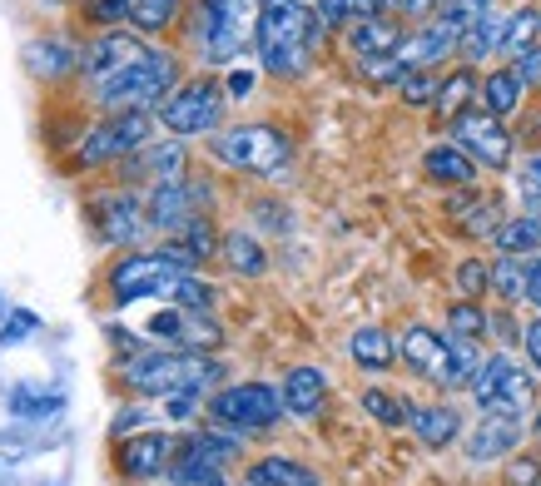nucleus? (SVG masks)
Returning <instances> with one entry per match:
<instances>
[{
  "instance_id": "7",
  "label": "nucleus",
  "mask_w": 541,
  "mask_h": 486,
  "mask_svg": "<svg viewBox=\"0 0 541 486\" xmlns=\"http://www.w3.org/2000/svg\"><path fill=\"white\" fill-rule=\"evenodd\" d=\"M224 105H229V95L219 90V80L199 75V80H184V85L159 105V124H164L174 139L214 134V129L224 124Z\"/></svg>"
},
{
  "instance_id": "31",
  "label": "nucleus",
  "mask_w": 541,
  "mask_h": 486,
  "mask_svg": "<svg viewBox=\"0 0 541 486\" xmlns=\"http://www.w3.org/2000/svg\"><path fill=\"white\" fill-rule=\"evenodd\" d=\"M502 35H507V20H502L497 10L482 15V20H472V25L462 30V60L477 65V60H487V55H502Z\"/></svg>"
},
{
  "instance_id": "37",
  "label": "nucleus",
  "mask_w": 541,
  "mask_h": 486,
  "mask_svg": "<svg viewBox=\"0 0 541 486\" xmlns=\"http://www.w3.org/2000/svg\"><path fill=\"white\" fill-rule=\"evenodd\" d=\"M393 90H398V100H403V105L422 110V105H437V90H442V80H437L432 70H403V75L393 80Z\"/></svg>"
},
{
  "instance_id": "23",
  "label": "nucleus",
  "mask_w": 541,
  "mask_h": 486,
  "mask_svg": "<svg viewBox=\"0 0 541 486\" xmlns=\"http://www.w3.org/2000/svg\"><path fill=\"white\" fill-rule=\"evenodd\" d=\"M25 70L35 75V80H45V85H55V80H65L70 70H80V55H75V45H65V40H30L25 45Z\"/></svg>"
},
{
  "instance_id": "24",
  "label": "nucleus",
  "mask_w": 541,
  "mask_h": 486,
  "mask_svg": "<svg viewBox=\"0 0 541 486\" xmlns=\"http://www.w3.org/2000/svg\"><path fill=\"white\" fill-rule=\"evenodd\" d=\"M407 427H412V437L422 447H452L457 432H462V417H457V407L432 402V407H412L407 412Z\"/></svg>"
},
{
  "instance_id": "39",
  "label": "nucleus",
  "mask_w": 541,
  "mask_h": 486,
  "mask_svg": "<svg viewBox=\"0 0 541 486\" xmlns=\"http://www.w3.org/2000/svg\"><path fill=\"white\" fill-rule=\"evenodd\" d=\"M537 30H541V10H517L507 20V35H502V55L517 60L527 45H537Z\"/></svg>"
},
{
  "instance_id": "61",
  "label": "nucleus",
  "mask_w": 541,
  "mask_h": 486,
  "mask_svg": "<svg viewBox=\"0 0 541 486\" xmlns=\"http://www.w3.org/2000/svg\"><path fill=\"white\" fill-rule=\"evenodd\" d=\"M219 486H229V482H219ZM244 486H249V482H244Z\"/></svg>"
},
{
  "instance_id": "11",
  "label": "nucleus",
  "mask_w": 541,
  "mask_h": 486,
  "mask_svg": "<svg viewBox=\"0 0 541 486\" xmlns=\"http://www.w3.org/2000/svg\"><path fill=\"white\" fill-rule=\"evenodd\" d=\"M462 20H452L447 10L442 15H432V20H422V25H412L403 35V45L393 50L398 55V65L403 70H432V65H442L447 55H457L462 50Z\"/></svg>"
},
{
  "instance_id": "8",
  "label": "nucleus",
  "mask_w": 541,
  "mask_h": 486,
  "mask_svg": "<svg viewBox=\"0 0 541 486\" xmlns=\"http://www.w3.org/2000/svg\"><path fill=\"white\" fill-rule=\"evenodd\" d=\"M283 392H273L264 382H239V387H219L209 397V417L219 427H234V432H269L273 422L283 417Z\"/></svg>"
},
{
  "instance_id": "18",
  "label": "nucleus",
  "mask_w": 541,
  "mask_h": 486,
  "mask_svg": "<svg viewBox=\"0 0 541 486\" xmlns=\"http://www.w3.org/2000/svg\"><path fill=\"white\" fill-rule=\"evenodd\" d=\"M477 159L457 144V139H442V144H432L427 154H422V174L432 179V184H447V189H467V184H477Z\"/></svg>"
},
{
  "instance_id": "27",
  "label": "nucleus",
  "mask_w": 541,
  "mask_h": 486,
  "mask_svg": "<svg viewBox=\"0 0 541 486\" xmlns=\"http://www.w3.org/2000/svg\"><path fill=\"white\" fill-rule=\"evenodd\" d=\"M169 482L174 486H219L224 482V467L219 462H209L189 437L174 447V462H169Z\"/></svg>"
},
{
  "instance_id": "62",
  "label": "nucleus",
  "mask_w": 541,
  "mask_h": 486,
  "mask_svg": "<svg viewBox=\"0 0 541 486\" xmlns=\"http://www.w3.org/2000/svg\"><path fill=\"white\" fill-rule=\"evenodd\" d=\"M537 486H541V482H537Z\"/></svg>"
},
{
  "instance_id": "48",
  "label": "nucleus",
  "mask_w": 541,
  "mask_h": 486,
  "mask_svg": "<svg viewBox=\"0 0 541 486\" xmlns=\"http://www.w3.org/2000/svg\"><path fill=\"white\" fill-rule=\"evenodd\" d=\"M517 189H522V204H527V214L541 219V159H527L522 169H517Z\"/></svg>"
},
{
  "instance_id": "12",
  "label": "nucleus",
  "mask_w": 541,
  "mask_h": 486,
  "mask_svg": "<svg viewBox=\"0 0 541 486\" xmlns=\"http://www.w3.org/2000/svg\"><path fill=\"white\" fill-rule=\"evenodd\" d=\"M149 50H154V45H144V35H139V30L110 25V30H100V35L85 45V55H80V75H85V85L95 90L100 80H110V75H120L125 65L144 60Z\"/></svg>"
},
{
  "instance_id": "33",
  "label": "nucleus",
  "mask_w": 541,
  "mask_h": 486,
  "mask_svg": "<svg viewBox=\"0 0 541 486\" xmlns=\"http://www.w3.org/2000/svg\"><path fill=\"white\" fill-rule=\"evenodd\" d=\"M477 367H482V343L447 333V372H442V387H467L477 377Z\"/></svg>"
},
{
  "instance_id": "29",
  "label": "nucleus",
  "mask_w": 541,
  "mask_h": 486,
  "mask_svg": "<svg viewBox=\"0 0 541 486\" xmlns=\"http://www.w3.org/2000/svg\"><path fill=\"white\" fill-rule=\"evenodd\" d=\"M522 95H527V85L517 80V70L512 65H502V70H492V75H482V105H487V115H497V120H507L517 105H522Z\"/></svg>"
},
{
  "instance_id": "56",
  "label": "nucleus",
  "mask_w": 541,
  "mask_h": 486,
  "mask_svg": "<svg viewBox=\"0 0 541 486\" xmlns=\"http://www.w3.org/2000/svg\"><path fill=\"white\" fill-rule=\"evenodd\" d=\"M487 333H497L502 343H522V328H512V318H507V313H497V318L487 323Z\"/></svg>"
},
{
  "instance_id": "50",
  "label": "nucleus",
  "mask_w": 541,
  "mask_h": 486,
  "mask_svg": "<svg viewBox=\"0 0 541 486\" xmlns=\"http://www.w3.org/2000/svg\"><path fill=\"white\" fill-rule=\"evenodd\" d=\"M30 333H35V313L15 308V313L5 318V328H0V348H10V343H20V338H30Z\"/></svg>"
},
{
  "instance_id": "22",
  "label": "nucleus",
  "mask_w": 541,
  "mask_h": 486,
  "mask_svg": "<svg viewBox=\"0 0 541 486\" xmlns=\"http://www.w3.org/2000/svg\"><path fill=\"white\" fill-rule=\"evenodd\" d=\"M283 407L293 412V417H313L318 407H323V397H328V377H323V367H288V377H283Z\"/></svg>"
},
{
  "instance_id": "41",
  "label": "nucleus",
  "mask_w": 541,
  "mask_h": 486,
  "mask_svg": "<svg viewBox=\"0 0 541 486\" xmlns=\"http://www.w3.org/2000/svg\"><path fill=\"white\" fill-rule=\"evenodd\" d=\"M363 412L378 417L383 427H407V412H412V407H403V402H398L393 392H383V387H368V392H363Z\"/></svg>"
},
{
  "instance_id": "38",
  "label": "nucleus",
  "mask_w": 541,
  "mask_h": 486,
  "mask_svg": "<svg viewBox=\"0 0 541 486\" xmlns=\"http://www.w3.org/2000/svg\"><path fill=\"white\" fill-rule=\"evenodd\" d=\"M487 313H482V303H472V298H457L452 308H447V333H457V338H487Z\"/></svg>"
},
{
  "instance_id": "40",
  "label": "nucleus",
  "mask_w": 541,
  "mask_h": 486,
  "mask_svg": "<svg viewBox=\"0 0 541 486\" xmlns=\"http://www.w3.org/2000/svg\"><path fill=\"white\" fill-rule=\"evenodd\" d=\"M452 283H457V293L462 298H482V293H492V263H482V258H462L457 268H452Z\"/></svg>"
},
{
  "instance_id": "36",
  "label": "nucleus",
  "mask_w": 541,
  "mask_h": 486,
  "mask_svg": "<svg viewBox=\"0 0 541 486\" xmlns=\"http://www.w3.org/2000/svg\"><path fill=\"white\" fill-rule=\"evenodd\" d=\"M492 293L502 298V303H522L527 298V258H497L492 263Z\"/></svg>"
},
{
  "instance_id": "5",
  "label": "nucleus",
  "mask_w": 541,
  "mask_h": 486,
  "mask_svg": "<svg viewBox=\"0 0 541 486\" xmlns=\"http://www.w3.org/2000/svg\"><path fill=\"white\" fill-rule=\"evenodd\" d=\"M214 159L234 174H283L293 159V139L273 124H229L214 134Z\"/></svg>"
},
{
  "instance_id": "45",
  "label": "nucleus",
  "mask_w": 541,
  "mask_h": 486,
  "mask_svg": "<svg viewBox=\"0 0 541 486\" xmlns=\"http://www.w3.org/2000/svg\"><path fill=\"white\" fill-rule=\"evenodd\" d=\"M55 392H40V387H15L10 392V412H20V417H45V412H55Z\"/></svg>"
},
{
  "instance_id": "28",
  "label": "nucleus",
  "mask_w": 541,
  "mask_h": 486,
  "mask_svg": "<svg viewBox=\"0 0 541 486\" xmlns=\"http://www.w3.org/2000/svg\"><path fill=\"white\" fill-rule=\"evenodd\" d=\"M219 253H224L229 273H239V278H264V273H269V253H264V243L254 239V234H244V229L224 234Z\"/></svg>"
},
{
  "instance_id": "1",
  "label": "nucleus",
  "mask_w": 541,
  "mask_h": 486,
  "mask_svg": "<svg viewBox=\"0 0 541 486\" xmlns=\"http://www.w3.org/2000/svg\"><path fill=\"white\" fill-rule=\"evenodd\" d=\"M323 25L313 15V5L303 0H264V15H259V65L278 75V80H298L313 60V50L323 45Z\"/></svg>"
},
{
  "instance_id": "34",
  "label": "nucleus",
  "mask_w": 541,
  "mask_h": 486,
  "mask_svg": "<svg viewBox=\"0 0 541 486\" xmlns=\"http://www.w3.org/2000/svg\"><path fill=\"white\" fill-rule=\"evenodd\" d=\"M179 10H184V0H125V15H130V25H135L139 35L169 30L179 20Z\"/></svg>"
},
{
  "instance_id": "58",
  "label": "nucleus",
  "mask_w": 541,
  "mask_h": 486,
  "mask_svg": "<svg viewBox=\"0 0 541 486\" xmlns=\"http://www.w3.org/2000/svg\"><path fill=\"white\" fill-rule=\"evenodd\" d=\"M353 10H358V20H363V15H388L383 0H353Z\"/></svg>"
},
{
  "instance_id": "46",
  "label": "nucleus",
  "mask_w": 541,
  "mask_h": 486,
  "mask_svg": "<svg viewBox=\"0 0 541 486\" xmlns=\"http://www.w3.org/2000/svg\"><path fill=\"white\" fill-rule=\"evenodd\" d=\"M189 442H194L209 462H219V467H229V462L239 457V442H234V437H224V432H194Z\"/></svg>"
},
{
  "instance_id": "35",
  "label": "nucleus",
  "mask_w": 541,
  "mask_h": 486,
  "mask_svg": "<svg viewBox=\"0 0 541 486\" xmlns=\"http://www.w3.org/2000/svg\"><path fill=\"white\" fill-rule=\"evenodd\" d=\"M452 224H457L467 239H492L507 219H502V204H497V199H482V194H477V199H472V204L452 219Z\"/></svg>"
},
{
  "instance_id": "2",
  "label": "nucleus",
  "mask_w": 541,
  "mask_h": 486,
  "mask_svg": "<svg viewBox=\"0 0 541 486\" xmlns=\"http://www.w3.org/2000/svg\"><path fill=\"white\" fill-rule=\"evenodd\" d=\"M259 15H264V0H199L194 5V25H189L194 55L204 65L239 60L259 40Z\"/></svg>"
},
{
  "instance_id": "9",
  "label": "nucleus",
  "mask_w": 541,
  "mask_h": 486,
  "mask_svg": "<svg viewBox=\"0 0 541 486\" xmlns=\"http://www.w3.org/2000/svg\"><path fill=\"white\" fill-rule=\"evenodd\" d=\"M149 134H154V120H149V115H110V120L95 124V129L80 139V149H75V164L95 169V164L130 159V154H139V149L149 144Z\"/></svg>"
},
{
  "instance_id": "19",
  "label": "nucleus",
  "mask_w": 541,
  "mask_h": 486,
  "mask_svg": "<svg viewBox=\"0 0 541 486\" xmlns=\"http://www.w3.org/2000/svg\"><path fill=\"white\" fill-rule=\"evenodd\" d=\"M95 224L110 243H135L144 234V224H149V209L135 194H110V199L95 204Z\"/></svg>"
},
{
  "instance_id": "43",
  "label": "nucleus",
  "mask_w": 541,
  "mask_h": 486,
  "mask_svg": "<svg viewBox=\"0 0 541 486\" xmlns=\"http://www.w3.org/2000/svg\"><path fill=\"white\" fill-rule=\"evenodd\" d=\"M174 308H184V313H209V308H214V288H209L204 278L184 273L179 288H174Z\"/></svg>"
},
{
  "instance_id": "51",
  "label": "nucleus",
  "mask_w": 541,
  "mask_h": 486,
  "mask_svg": "<svg viewBox=\"0 0 541 486\" xmlns=\"http://www.w3.org/2000/svg\"><path fill=\"white\" fill-rule=\"evenodd\" d=\"M452 20H462V25H472V20H482V15H492L497 10V0H447L442 5Z\"/></svg>"
},
{
  "instance_id": "53",
  "label": "nucleus",
  "mask_w": 541,
  "mask_h": 486,
  "mask_svg": "<svg viewBox=\"0 0 541 486\" xmlns=\"http://www.w3.org/2000/svg\"><path fill=\"white\" fill-rule=\"evenodd\" d=\"M512 70H517L522 85H541V45H527V50L512 60Z\"/></svg>"
},
{
  "instance_id": "52",
  "label": "nucleus",
  "mask_w": 541,
  "mask_h": 486,
  "mask_svg": "<svg viewBox=\"0 0 541 486\" xmlns=\"http://www.w3.org/2000/svg\"><path fill=\"white\" fill-rule=\"evenodd\" d=\"M507 482L512 486H537L541 482V457H512V462H507Z\"/></svg>"
},
{
  "instance_id": "20",
  "label": "nucleus",
  "mask_w": 541,
  "mask_h": 486,
  "mask_svg": "<svg viewBox=\"0 0 541 486\" xmlns=\"http://www.w3.org/2000/svg\"><path fill=\"white\" fill-rule=\"evenodd\" d=\"M174 437L169 432H144V437H130L125 442V472L135 482H149V477H164L169 462H174Z\"/></svg>"
},
{
  "instance_id": "32",
  "label": "nucleus",
  "mask_w": 541,
  "mask_h": 486,
  "mask_svg": "<svg viewBox=\"0 0 541 486\" xmlns=\"http://www.w3.org/2000/svg\"><path fill=\"white\" fill-rule=\"evenodd\" d=\"M492 243H497V253H507V258H537V248H541V219H532V214H522V219H507V224L492 234Z\"/></svg>"
},
{
  "instance_id": "3",
  "label": "nucleus",
  "mask_w": 541,
  "mask_h": 486,
  "mask_svg": "<svg viewBox=\"0 0 541 486\" xmlns=\"http://www.w3.org/2000/svg\"><path fill=\"white\" fill-rule=\"evenodd\" d=\"M179 85H184V80H179V55H169V50L154 45L144 60L125 65V70L110 75V80H100L90 95H95V105H100L105 115H149V110L164 105Z\"/></svg>"
},
{
  "instance_id": "4",
  "label": "nucleus",
  "mask_w": 541,
  "mask_h": 486,
  "mask_svg": "<svg viewBox=\"0 0 541 486\" xmlns=\"http://www.w3.org/2000/svg\"><path fill=\"white\" fill-rule=\"evenodd\" d=\"M224 363L204 353H139L125 363V382L149 397H174V392H209L219 387Z\"/></svg>"
},
{
  "instance_id": "14",
  "label": "nucleus",
  "mask_w": 541,
  "mask_h": 486,
  "mask_svg": "<svg viewBox=\"0 0 541 486\" xmlns=\"http://www.w3.org/2000/svg\"><path fill=\"white\" fill-rule=\"evenodd\" d=\"M452 139H457L482 169H507V164H512V134H507V124L497 120V115L467 110L462 120L452 124Z\"/></svg>"
},
{
  "instance_id": "30",
  "label": "nucleus",
  "mask_w": 541,
  "mask_h": 486,
  "mask_svg": "<svg viewBox=\"0 0 541 486\" xmlns=\"http://www.w3.org/2000/svg\"><path fill=\"white\" fill-rule=\"evenodd\" d=\"M249 486H318V472L293 457H259L249 467Z\"/></svg>"
},
{
  "instance_id": "21",
  "label": "nucleus",
  "mask_w": 541,
  "mask_h": 486,
  "mask_svg": "<svg viewBox=\"0 0 541 486\" xmlns=\"http://www.w3.org/2000/svg\"><path fill=\"white\" fill-rule=\"evenodd\" d=\"M189 149H184V139H169V144H144L139 154H130V169L135 174H149L154 184H179V179H189Z\"/></svg>"
},
{
  "instance_id": "47",
  "label": "nucleus",
  "mask_w": 541,
  "mask_h": 486,
  "mask_svg": "<svg viewBox=\"0 0 541 486\" xmlns=\"http://www.w3.org/2000/svg\"><path fill=\"white\" fill-rule=\"evenodd\" d=\"M313 15H318L323 30H348V25L358 20L353 0H313Z\"/></svg>"
},
{
  "instance_id": "55",
  "label": "nucleus",
  "mask_w": 541,
  "mask_h": 486,
  "mask_svg": "<svg viewBox=\"0 0 541 486\" xmlns=\"http://www.w3.org/2000/svg\"><path fill=\"white\" fill-rule=\"evenodd\" d=\"M199 397H204V392H174V397H169V417H179V422H184V417H194Z\"/></svg>"
},
{
  "instance_id": "6",
  "label": "nucleus",
  "mask_w": 541,
  "mask_h": 486,
  "mask_svg": "<svg viewBox=\"0 0 541 486\" xmlns=\"http://www.w3.org/2000/svg\"><path fill=\"white\" fill-rule=\"evenodd\" d=\"M472 387V402L477 412H502V417H527L532 402H537V382L522 363H512L507 353H492L482 358L477 377L467 382Z\"/></svg>"
},
{
  "instance_id": "26",
  "label": "nucleus",
  "mask_w": 541,
  "mask_h": 486,
  "mask_svg": "<svg viewBox=\"0 0 541 486\" xmlns=\"http://www.w3.org/2000/svg\"><path fill=\"white\" fill-rule=\"evenodd\" d=\"M482 95V80H477V70L472 65H462V70H452V75H442V90H437V120L442 124H457L467 110H472V100Z\"/></svg>"
},
{
  "instance_id": "54",
  "label": "nucleus",
  "mask_w": 541,
  "mask_h": 486,
  "mask_svg": "<svg viewBox=\"0 0 541 486\" xmlns=\"http://www.w3.org/2000/svg\"><path fill=\"white\" fill-rule=\"evenodd\" d=\"M522 348H527V363L541 372V318H532V323L522 328Z\"/></svg>"
},
{
  "instance_id": "10",
  "label": "nucleus",
  "mask_w": 541,
  "mask_h": 486,
  "mask_svg": "<svg viewBox=\"0 0 541 486\" xmlns=\"http://www.w3.org/2000/svg\"><path fill=\"white\" fill-rule=\"evenodd\" d=\"M184 273L189 268H179L169 253H135V258H125L110 273V293H115V303H139V298H154V293L174 298V288H179Z\"/></svg>"
},
{
  "instance_id": "42",
  "label": "nucleus",
  "mask_w": 541,
  "mask_h": 486,
  "mask_svg": "<svg viewBox=\"0 0 541 486\" xmlns=\"http://www.w3.org/2000/svg\"><path fill=\"white\" fill-rule=\"evenodd\" d=\"M219 323L209 318V313H184V333H179V348H219Z\"/></svg>"
},
{
  "instance_id": "17",
  "label": "nucleus",
  "mask_w": 541,
  "mask_h": 486,
  "mask_svg": "<svg viewBox=\"0 0 541 486\" xmlns=\"http://www.w3.org/2000/svg\"><path fill=\"white\" fill-rule=\"evenodd\" d=\"M403 35L407 30L398 15H363L343 30V45H348L353 60H368V55H393L403 45Z\"/></svg>"
},
{
  "instance_id": "25",
  "label": "nucleus",
  "mask_w": 541,
  "mask_h": 486,
  "mask_svg": "<svg viewBox=\"0 0 541 486\" xmlns=\"http://www.w3.org/2000/svg\"><path fill=\"white\" fill-rule=\"evenodd\" d=\"M348 358L363 367V372H388V367L398 363V343H393V333H388V328L363 323V328L348 338Z\"/></svg>"
},
{
  "instance_id": "13",
  "label": "nucleus",
  "mask_w": 541,
  "mask_h": 486,
  "mask_svg": "<svg viewBox=\"0 0 541 486\" xmlns=\"http://www.w3.org/2000/svg\"><path fill=\"white\" fill-rule=\"evenodd\" d=\"M204 199H209V184H194V179H179V184H154L149 194V229H164V234H184L199 214H204Z\"/></svg>"
},
{
  "instance_id": "15",
  "label": "nucleus",
  "mask_w": 541,
  "mask_h": 486,
  "mask_svg": "<svg viewBox=\"0 0 541 486\" xmlns=\"http://www.w3.org/2000/svg\"><path fill=\"white\" fill-rule=\"evenodd\" d=\"M398 358H403L407 372H417V377H427V382L442 387V372H447V333H437L427 323H412V328H403V338H398Z\"/></svg>"
},
{
  "instance_id": "49",
  "label": "nucleus",
  "mask_w": 541,
  "mask_h": 486,
  "mask_svg": "<svg viewBox=\"0 0 541 486\" xmlns=\"http://www.w3.org/2000/svg\"><path fill=\"white\" fill-rule=\"evenodd\" d=\"M254 90H259V70L234 65V70H229V80H224V95H229V100H249Z\"/></svg>"
},
{
  "instance_id": "44",
  "label": "nucleus",
  "mask_w": 541,
  "mask_h": 486,
  "mask_svg": "<svg viewBox=\"0 0 541 486\" xmlns=\"http://www.w3.org/2000/svg\"><path fill=\"white\" fill-rule=\"evenodd\" d=\"M179 243H184V248H189V253H194V258L204 263V258H214V248H219L224 239H219V229H214V224H209V219L199 214V219H194V224H189V229L179 234Z\"/></svg>"
},
{
  "instance_id": "60",
  "label": "nucleus",
  "mask_w": 541,
  "mask_h": 486,
  "mask_svg": "<svg viewBox=\"0 0 541 486\" xmlns=\"http://www.w3.org/2000/svg\"><path fill=\"white\" fill-rule=\"evenodd\" d=\"M532 437H537V447H541V407H537V422H532Z\"/></svg>"
},
{
  "instance_id": "59",
  "label": "nucleus",
  "mask_w": 541,
  "mask_h": 486,
  "mask_svg": "<svg viewBox=\"0 0 541 486\" xmlns=\"http://www.w3.org/2000/svg\"><path fill=\"white\" fill-rule=\"evenodd\" d=\"M383 10H388V15H403V0H383Z\"/></svg>"
},
{
  "instance_id": "57",
  "label": "nucleus",
  "mask_w": 541,
  "mask_h": 486,
  "mask_svg": "<svg viewBox=\"0 0 541 486\" xmlns=\"http://www.w3.org/2000/svg\"><path fill=\"white\" fill-rule=\"evenodd\" d=\"M527 298L541 308V258H527Z\"/></svg>"
},
{
  "instance_id": "16",
  "label": "nucleus",
  "mask_w": 541,
  "mask_h": 486,
  "mask_svg": "<svg viewBox=\"0 0 541 486\" xmlns=\"http://www.w3.org/2000/svg\"><path fill=\"white\" fill-rule=\"evenodd\" d=\"M522 442V417H502V412H482V422L472 427L467 437V462H497V457H512Z\"/></svg>"
}]
</instances>
